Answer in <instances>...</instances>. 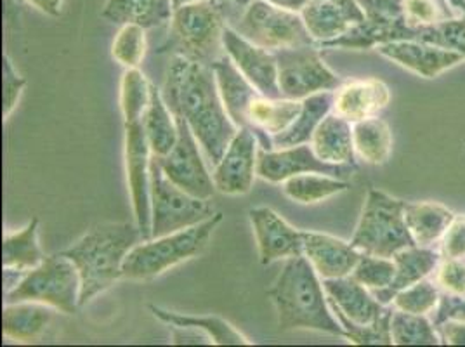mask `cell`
Listing matches in <instances>:
<instances>
[{
  "label": "cell",
  "instance_id": "obj_13",
  "mask_svg": "<svg viewBox=\"0 0 465 347\" xmlns=\"http://www.w3.org/2000/svg\"><path fill=\"white\" fill-rule=\"evenodd\" d=\"M356 171V165H331L320 160L311 143L283 148V150H259L257 154V175L268 183H285L289 177L301 174H327L344 179Z\"/></svg>",
  "mask_w": 465,
  "mask_h": 347
},
{
  "label": "cell",
  "instance_id": "obj_36",
  "mask_svg": "<svg viewBox=\"0 0 465 347\" xmlns=\"http://www.w3.org/2000/svg\"><path fill=\"white\" fill-rule=\"evenodd\" d=\"M441 299V289L436 282L424 278L415 285L401 290L394 295L392 306L413 314H430Z\"/></svg>",
  "mask_w": 465,
  "mask_h": 347
},
{
  "label": "cell",
  "instance_id": "obj_30",
  "mask_svg": "<svg viewBox=\"0 0 465 347\" xmlns=\"http://www.w3.org/2000/svg\"><path fill=\"white\" fill-rule=\"evenodd\" d=\"M51 306L40 302L5 304L2 312V332L18 342L37 341L53 320Z\"/></svg>",
  "mask_w": 465,
  "mask_h": 347
},
{
  "label": "cell",
  "instance_id": "obj_29",
  "mask_svg": "<svg viewBox=\"0 0 465 347\" xmlns=\"http://www.w3.org/2000/svg\"><path fill=\"white\" fill-rule=\"evenodd\" d=\"M143 125L153 156L160 158L173 152L179 135L175 116L162 96V91L153 84H150V99L143 115Z\"/></svg>",
  "mask_w": 465,
  "mask_h": 347
},
{
  "label": "cell",
  "instance_id": "obj_28",
  "mask_svg": "<svg viewBox=\"0 0 465 347\" xmlns=\"http://www.w3.org/2000/svg\"><path fill=\"white\" fill-rule=\"evenodd\" d=\"M333 110V91L318 93L302 99V108L291 127L282 134L272 135V150H283L311 143L320 122Z\"/></svg>",
  "mask_w": 465,
  "mask_h": 347
},
{
  "label": "cell",
  "instance_id": "obj_50",
  "mask_svg": "<svg viewBox=\"0 0 465 347\" xmlns=\"http://www.w3.org/2000/svg\"><path fill=\"white\" fill-rule=\"evenodd\" d=\"M451 2V5L460 13V15H464L465 16V0H450Z\"/></svg>",
  "mask_w": 465,
  "mask_h": 347
},
{
  "label": "cell",
  "instance_id": "obj_38",
  "mask_svg": "<svg viewBox=\"0 0 465 347\" xmlns=\"http://www.w3.org/2000/svg\"><path fill=\"white\" fill-rule=\"evenodd\" d=\"M354 280L365 285L371 292L388 289L396 276V264L392 257H381L363 253L351 273Z\"/></svg>",
  "mask_w": 465,
  "mask_h": 347
},
{
  "label": "cell",
  "instance_id": "obj_10",
  "mask_svg": "<svg viewBox=\"0 0 465 347\" xmlns=\"http://www.w3.org/2000/svg\"><path fill=\"white\" fill-rule=\"evenodd\" d=\"M242 37L268 51L316 45L301 13L276 7L266 0H251L232 25Z\"/></svg>",
  "mask_w": 465,
  "mask_h": 347
},
{
  "label": "cell",
  "instance_id": "obj_6",
  "mask_svg": "<svg viewBox=\"0 0 465 347\" xmlns=\"http://www.w3.org/2000/svg\"><path fill=\"white\" fill-rule=\"evenodd\" d=\"M221 223L223 213H215L207 221L192 228L137 243L125 257L124 278L152 280L184 261L202 255Z\"/></svg>",
  "mask_w": 465,
  "mask_h": 347
},
{
  "label": "cell",
  "instance_id": "obj_44",
  "mask_svg": "<svg viewBox=\"0 0 465 347\" xmlns=\"http://www.w3.org/2000/svg\"><path fill=\"white\" fill-rule=\"evenodd\" d=\"M430 314H432L434 327L441 325L443 322H448V320L465 322V295L441 292V299H440L438 306Z\"/></svg>",
  "mask_w": 465,
  "mask_h": 347
},
{
  "label": "cell",
  "instance_id": "obj_3",
  "mask_svg": "<svg viewBox=\"0 0 465 347\" xmlns=\"http://www.w3.org/2000/svg\"><path fill=\"white\" fill-rule=\"evenodd\" d=\"M150 99V82L137 68H127L120 84V106L125 129V164L134 219L143 233V242L152 238V198L150 162L152 148L143 125V115Z\"/></svg>",
  "mask_w": 465,
  "mask_h": 347
},
{
  "label": "cell",
  "instance_id": "obj_2",
  "mask_svg": "<svg viewBox=\"0 0 465 347\" xmlns=\"http://www.w3.org/2000/svg\"><path fill=\"white\" fill-rule=\"evenodd\" d=\"M320 278L306 255L287 259L276 282L268 290L282 332L314 330L346 337L344 328L330 308Z\"/></svg>",
  "mask_w": 465,
  "mask_h": 347
},
{
  "label": "cell",
  "instance_id": "obj_46",
  "mask_svg": "<svg viewBox=\"0 0 465 347\" xmlns=\"http://www.w3.org/2000/svg\"><path fill=\"white\" fill-rule=\"evenodd\" d=\"M174 332V344L183 346V344H192V346H198V344H213V339L196 328H183V327H171Z\"/></svg>",
  "mask_w": 465,
  "mask_h": 347
},
{
  "label": "cell",
  "instance_id": "obj_49",
  "mask_svg": "<svg viewBox=\"0 0 465 347\" xmlns=\"http://www.w3.org/2000/svg\"><path fill=\"white\" fill-rule=\"evenodd\" d=\"M190 2H196V0H173L174 9L181 7V5H184V4H190ZM234 2H238V4H242V5H247L251 0H234Z\"/></svg>",
  "mask_w": 465,
  "mask_h": 347
},
{
  "label": "cell",
  "instance_id": "obj_1",
  "mask_svg": "<svg viewBox=\"0 0 465 347\" xmlns=\"http://www.w3.org/2000/svg\"><path fill=\"white\" fill-rule=\"evenodd\" d=\"M162 96L175 116H183L213 167L238 133L213 68L183 56H171Z\"/></svg>",
  "mask_w": 465,
  "mask_h": 347
},
{
  "label": "cell",
  "instance_id": "obj_14",
  "mask_svg": "<svg viewBox=\"0 0 465 347\" xmlns=\"http://www.w3.org/2000/svg\"><path fill=\"white\" fill-rule=\"evenodd\" d=\"M257 148L259 141L252 131L240 127L213 169V184L219 193L238 196L251 192L257 175Z\"/></svg>",
  "mask_w": 465,
  "mask_h": 347
},
{
  "label": "cell",
  "instance_id": "obj_7",
  "mask_svg": "<svg viewBox=\"0 0 465 347\" xmlns=\"http://www.w3.org/2000/svg\"><path fill=\"white\" fill-rule=\"evenodd\" d=\"M405 203L400 198L370 188L356 232L351 238L352 247L370 255L392 257L396 252L415 245L405 219Z\"/></svg>",
  "mask_w": 465,
  "mask_h": 347
},
{
  "label": "cell",
  "instance_id": "obj_11",
  "mask_svg": "<svg viewBox=\"0 0 465 347\" xmlns=\"http://www.w3.org/2000/svg\"><path fill=\"white\" fill-rule=\"evenodd\" d=\"M274 56L278 63L282 97L302 101L318 93L335 91L342 85V80L325 64L316 45L280 49L274 51Z\"/></svg>",
  "mask_w": 465,
  "mask_h": 347
},
{
  "label": "cell",
  "instance_id": "obj_37",
  "mask_svg": "<svg viewBox=\"0 0 465 347\" xmlns=\"http://www.w3.org/2000/svg\"><path fill=\"white\" fill-rule=\"evenodd\" d=\"M451 7L450 0H401L403 18L410 28L432 26L455 18L457 13Z\"/></svg>",
  "mask_w": 465,
  "mask_h": 347
},
{
  "label": "cell",
  "instance_id": "obj_22",
  "mask_svg": "<svg viewBox=\"0 0 465 347\" xmlns=\"http://www.w3.org/2000/svg\"><path fill=\"white\" fill-rule=\"evenodd\" d=\"M302 108V101L287 99V97H266L261 93L253 97L249 104L245 127L251 129L257 141L259 148L272 152V135L282 134L292 125Z\"/></svg>",
  "mask_w": 465,
  "mask_h": 347
},
{
  "label": "cell",
  "instance_id": "obj_39",
  "mask_svg": "<svg viewBox=\"0 0 465 347\" xmlns=\"http://www.w3.org/2000/svg\"><path fill=\"white\" fill-rule=\"evenodd\" d=\"M146 55L144 28L137 25H124L116 35L112 56L125 68H137Z\"/></svg>",
  "mask_w": 465,
  "mask_h": 347
},
{
  "label": "cell",
  "instance_id": "obj_15",
  "mask_svg": "<svg viewBox=\"0 0 465 347\" xmlns=\"http://www.w3.org/2000/svg\"><path fill=\"white\" fill-rule=\"evenodd\" d=\"M223 42L226 55L262 96L282 97L274 53L242 37L232 26L224 30Z\"/></svg>",
  "mask_w": 465,
  "mask_h": 347
},
{
  "label": "cell",
  "instance_id": "obj_21",
  "mask_svg": "<svg viewBox=\"0 0 465 347\" xmlns=\"http://www.w3.org/2000/svg\"><path fill=\"white\" fill-rule=\"evenodd\" d=\"M302 242L304 255L323 280L349 276L363 255L351 242L325 233L302 232Z\"/></svg>",
  "mask_w": 465,
  "mask_h": 347
},
{
  "label": "cell",
  "instance_id": "obj_31",
  "mask_svg": "<svg viewBox=\"0 0 465 347\" xmlns=\"http://www.w3.org/2000/svg\"><path fill=\"white\" fill-rule=\"evenodd\" d=\"M150 311L160 322L167 323L169 327L196 328L205 332L213 344L217 346H249L251 341L242 335L232 323L219 316H193V314H183L169 309L160 308L150 304Z\"/></svg>",
  "mask_w": 465,
  "mask_h": 347
},
{
  "label": "cell",
  "instance_id": "obj_19",
  "mask_svg": "<svg viewBox=\"0 0 465 347\" xmlns=\"http://www.w3.org/2000/svg\"><path fill=\"white\" fill-rule=\"evenodd\" d=\"M301 16L316 45L341 39L367 18L360 0H308Z\"/></svg>",
  "mask_w": 465,
  "mask_h": 347
},
{
  "label": "cell",
  "instance_id": "obj_17",
  "mask_svg": "<svg viewBox=\"0 0 465 347\" xmlns=\"http://www.w3.org/2000/svg\"><path fill=\"white\" fill-rule=\"evenodd\" d=\"M375 49L384 58L424 78L440 77L465 59L459 51L419 40H394L379 44Z\"/></svg>",
  "mask_w": 465,
  "mask_h": 347
},
{
  "label": "cell",
  "instance_id": "obj_48",
  "mask_svg": "<svg viewBox=\"0 0 465 347\" xmlns=\"http://www.w3.org/2000/svg\"><path fill=\"white\" fill-rule=\"evenodd\" d=\"M266 2H270L276 7H282V9L293 11V13H302V9L308 4V0H266Z\"/></svg>",
  "mask_w": 465,
  "mask_h": 347
},
{
  "label": "cell",
  "instance_id": "obj_34",
  "mask_svg": "<svg viewBox=\"0 0 465 347\" xmlns=\"http://www.w3.org/2000/svg\"><path fill=\"white\" fill-rule=\"evenodd\" d=\"M349 188L351 186H349L348 181H344L341 177L318 173L293 175L283 183V193L287 194L293 202L302 203V205L320 203L335 194L348 192Z\"/></svg>",
  "mask_w": 465,
  "mask_h": 347
},
{
  "label": "cell",
  "instance_id": "obj_20",
  "mask_svg": "<svg viewBox=\"0 0 465 347\" xmlns=\"http://www.w3.org/2000/svg\"><path fill=\"white\" fill-rule=\"evenodd\" d=\"M391 101L388 85L379 78L351 80L333 91V114L351 124L379 116Z\"/></svg>",
  "mask_w": 465,
  "mask_h": 347
},
{
  "label": "cell",
  "instance_id": "obj_25",
  "mask_svg": "<svg viewBox=\"0 0 465 347\" xmlns=\"http://www.w3.org/2000/svg\"><path fill=\"white\" fill-rule=\"evenodd\" d=\"M211 68L217 78L219 93H221L228 115L238 129L245 127L249 104L252 103L253 97L259 94V91L238 70V66L232 63L228 55L217 59L215 63H213Z\"/></svg>",
  "mask_w": 465,
  "mask_h": 347
},
{
  "label": "cell",
  "instance_id": "obj_9",
  "mask_svg": "<svg viewBox=\"0 0 465 347\" xmlns=\"http://www.w3.org/2000/svg\"><path fill=\"white\" fill-rule=\"evenodd\" d=\"M150 198H152V238L167 236L196 226L215 211L209 200L196 198L174 184L152 154L150 162ZM150 238V240H152Z\"/></svg>",
  "mask_w": 465,
  "mask_h": 347
},
{
  "label": "cell",
  "instance_id": "obj_18",
  "mask_svg": "<svg viewBox=\"0 0 465 347\" xmlns=\"http://www.w3.org/2000/svg\"><path fill=\"white\" fill-rule=\"evenodd\" d=\"M249 217L262 266L304 255L302 232L292 228L282 215H278L270 207H255L249 213Z\"/></svg>",
  "mask_w": 465,
  "mask_h": 347
},
{
  "label": "cell",
  "instance_id": "obj_33",
  "mask_svg": "<svg viewBox=\"0 0 465 347\" xmlns=\"http://www.w3.org/2000/svg\"><path fill=\"white\" fill-rule=\"evenodd\" d=\"M354 150L360 158L371 165H384L392 152V133L388 122L381 116L352 124Z\"/></svg>",
  "mask_w": 465,
  "mask_h": 347
},
{
  "label": "cell",
  "instance_id": "obj_26",
  "mask_svg": "<svg viewBox=\"0 0 465 347\" xmlns=\"http://www.w3.org/2000/svg\"><path fill=\"white\" fill-rule=\"evenodd\" d=\"M173 0H106L101 18L114 25H137L144 30L173 20Z\"/></svg>",
  "mask_w": 465,
  "mask_h": 347
},
{
  "label": "cell",
  "instance_id": "obj_41",
  "mask_svg": "<svg viewBox=\"0 0 465 347\" xmlns=\"http://www.w3.org/2000/svg\"><path fill=\"white\" fill-rule=\"evenodd\" d=\"M434 274V282L441 292L465 295V257L443 259Z\"/></svg>",
  "mask_w": 465,
  "mask_h": 347
},
{
  "label": "cell",
  "instance_id": "obj_24",
  "mask_svg": "<svg viewBox=\"0 0 465 347\" xmlns=\"http://www.w3.org/2000/svg\"><path fill=\"white\" fill-rule=\"evenodd\" d=\"M311 146L316 156L327 164L356 165L352 124L344 116L330 112L316 127L311 137Z\"/></svg>",
  "mask_w": 465,
  "mask_h": 347
},
{
  "label": "cell",
  "instance_id": "obj_40",
  "mask_svg": "<svg viewBox=\"0 0 465 347\" xmlns=\"http://www.w3.org/2000/svg\"><path fill=\"white\" fill-rule=\"evenodd\" d=\"M430 44L459 51L465 56V16H455L432 26Z\"/></svg>",
  "mask_w": 465,
  "mask_h": 347
},
{
  "label": "cell",
  "instance_id": "obj_23",
  "mask_svg": "<svg viewBox=\"0 0 465 347\" xmlns=\"http://www.w3.org/2000/svg\"><path fill=\"white\" fill-rule=\"evenodd\" d=\"M392 261L396 264V276L392 283L388 289L371 292L375 299L384 306L392 304V299L398 292L408 289L417 282L434 274L440 263L443 261V255L440 249H434V247L411 245L403 251L396 252L392 255Z\"/></svg>",
  "mask_w": 465,
  "mask_h": 347
},
{
  "label": "cell",
  "instance_id": "obj_16",
  "mask_svg": "<svg viewBox=\"0 0 465 347\" xmlns=\"http://www.w3.org/2000/svg\"><path fill=\"white\" fill-rule=\"evenodd\" d=\"M323 289L327 292L329 304L335 316L346 318L358 327H373L377 325L389 311L391 306L381 304L371 290L361 285L351 274L342 278L323 280Z\"/></svg>",
  "mask_w": 465,
  "mask_h": 347
},
{
  "label": "cell",
  "instance_id": "obj_42",
  "mask_svg": "<svg viewBox=\"0 0 465 347\" xmlns=\"http://www.w3.org/2000/svg\"><path fill=\"white\" fill-rule=\"evenodd\" d=\"M2 101H4V110L2 115L4 120L9 118L11 114L15 112V108L18 106L21 94L26 87V80L18 75V72L13 68V63L7 56H4V68H2Z\"/></svg>",
  "mask_w": 465,
  "mask_h": 347
},
{
  "label": "cell",
  "instance_id": "obj_43",
  "mask_svg": "<svg viewBox=\"0 0 465 347\" xmlns=\"http://www.w3.org/2000/svg\"><path fill=\"white\" fill-rule=\"evenodd\" d=\"M440 251L443 259L465 257V215H455L440 242Z\"/></svg>",
  "mask_w": 465,
  "mask_h": 347
},
{
  "label": "cell",
  "instance_id": "obj_45",
  "mask_svg": "<svg viewBox=\"0 0 465 347\" xmlns=\"http://www.w3.org/2000/svg\"><path fill=\"white\" fill-rule=\"evenodd\" d=\"M441 344H450V346H465V322L459 320H448L441 325L436 327Z\"/></svg>",
  "mask_w": 465,
  "mask_h": 347
},
{
  "label": "cell",
  "instance_id": "obj_35",
  "mask_svg": "<svg viewBox=\"0 0 465 347\" xmlns=\"http://www.w3.org/2000/svg\"><path fill=\"white\" fill-rule=\"evenodd\" d=\"M394 308V306H392ZM391 341L396 346H438L440 333L427 314H413L394 308L391 316Z\"/></svg>",
  "mask_w": 465,
  "mask_h": 347
},
{
  "label": "cell",
  "instance_id": "obj_8",
  "mask_svg": "<svg viewBox=\"0 0 465 347\" xmlns=\"http://www.w3.org/2000/svg\"><path fill=\"white\" fill-rule=\"evenodd\" d=\"M80 287L77 266L61 252L45 255L37 268L25 273L20 283L5 293V304L40 302L74 314L80 308Z\"/></svg>",
  "mask_w": 465,
  "mask_h": 347
},
{
  "label": "cell",
  "instance_id": "obj_27",
  "mask_svg": "<svg viewBox=\"0 0 465 347\" xmlns=\"http://www.w3.org/2000/svg\"><path fill=\"white\" fill-rule=\"evenodd\" d=\"M457 213L436 202H407L408 230L419 247H434L441 242Z\"/></svg>",
  "mask_w": 465,
  "mask_h": 347
},
{
  "label": "cell",
  "instance_id": "obj_12",
  "mask_svg": "<svg viewBox=\"0 0 465 347\" xmlns=\"http://www.w3.org/2000/svg\"><path fill=\"white\" fill-rule=\"evenodd\" d=\"M175 116V115H174ZM177 124V143L173 152L165 156H156L165 175L186 193L202 200H211L215 194L213 175L207 171L202 154L200 143L194 137L188 122L183 116H175Z\"/></svg>",
  "mask_w": 465,
  "mask_h": 347
},
{
  "label": "cell",
  "instance_id": "obj_4",
  "mask_svg": "<svg viewBox=\"0 0 465 347\" xmlns=\"http://www.w3.org/2000/svg\"><path fill=\"white\" fill-rule=\"evenodd\" d=\"M141 242L143 233L137 224L101 223L63 251L80 273V308L124 278L125 257Z\"/></svg>",
  "mask_w": 465,
  "mask_h": 347
},
{
  "label": "cell",
  "instance_id": "obj_32",
  "mask_svg": "<svg viewBox=\"0 0 465 347\" xmlns=\"http://www.w3.org/2000/svg\"><path fill=\"white\" fill-rule=\"evenodd\" d=\"M45 259L39 245V219L34 217L23 230L9 233L2 243L4 270L28 271L37 268Z\"/></svg>",
  "mask_w": 465,
  "mask_h": 347
},
{
  "label": "cell",
  "instance_id": "obj_5",
  "mask_svg": "<svg viewBox=\"0 0 465 347\" xmlns=\"http://www.w3.org/2000/svg\"><path fill=\"white\" fill-rule=\"evenodd\" d=\"M243 9L245 5L234 0H196L177 7L169 39L158 53L213 66L226 55L224 30L242 18Z\"/></svg>",
  "mask_w": 465,
  "mask_h": 347
},
{
  "label": "cell",
  "instance_id": "obj_47",
  "mask_svg": "<svg viewBox=\"0 0 465 347\" xmlns=\"http://www.w3.org/2000/svg\"><path fill=\"white\" fill-rule=\"evenodd\" d=\"M23 2L37 7L44 15H47L51 18H59L64 0H23Z\"/></svg>",
  "mask_w": 465,
  "mask_h": 347
}]
</instances>
